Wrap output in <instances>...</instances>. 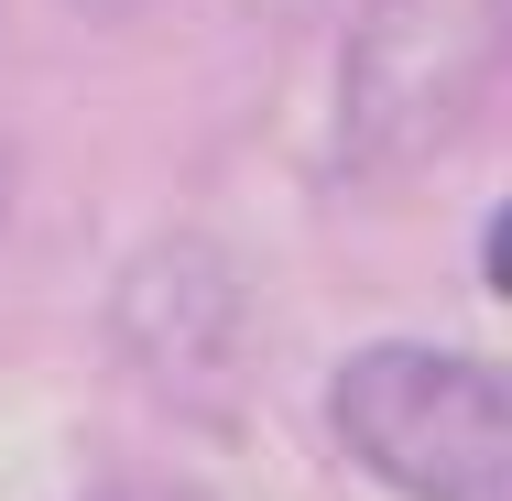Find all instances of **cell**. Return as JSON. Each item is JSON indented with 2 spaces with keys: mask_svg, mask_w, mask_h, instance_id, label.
Masks as SVG:
<instances>
[{
  "mask_svg": "<svg viewBox=\"0 0 512 501\" xmlns=\"http://www.w3.org/2000/svg\"><path fill=\"white\" fill-rule=\"evenodd\" d=\"M338 447L393 501H512V371L436 349V338H371L327 371Z\"/></svg>",
  "mask_w": 512,
  "mask_h": 501,
  "instance_id": "obj_1",
  "label": "cell"
},
{
  "mask_svg": "<svg viewBox=\"0 0 512 501\" xmlns=\"http://www.w3.org/2000/svg\"><path fill=\"white\" fill-rule=\"evenodd\" d=\"M512 66V0H360L338 44V164L425 175Z\"/></svg>",
  "mask_w": 512,
  "mask_h": 501,
  "instance_id": "obj_2",
  "label": "cell"
},
{
  "mask_svg": "<svg viewBox=\"0 0 512 501\" xmlns=\"http://www.w3.org/2000/svg\"><path fill=\"white\" fill-rule=\"evenodd\" d=\"M109 349L164 403L229 414L262 360V305H251V273L229 262V240H153L109 284Z\"/></svg>",
  "mask_w": 512,
  "mask_h": 501,
  "instance_id": "obj_3",
  "label": "cell"
},
{
  "mask_svg": "<svg viewBox=\"0 0 512 501\" xmlns=\"http://www.w3.org/2000/svg\"><path fill=\"white\" fill-rule=\"evenodd\" d=\"M88 501H207L197 480H175V469H131V480H99Z\"/></svg>",
  "mask_w": 512,
  "mask_h": 501,
  "instance_id": "obj_4",
  "label": "cell"
},
{
  "mask_svg": "<svg viewBox=\"0 0 512 501\" xmlns=\"http://www.w3.org/2000/svg\"><path fill=\"white\" fill-rule=\"evenodd\" d=\"M480 284H491V295H512V197L491 207V229H480Z\"/></svg>",
  "mask_w": 512,
  "mask_h": 501,
  "instance_id": "obj_5",
  "label": "cell"
},
{
  "mask_svg": "<svg viewBox=\"0 0 512 501\" xmlns=\"http://www.w3.org/2000/svg\"><path fill=\"white\" fill-rule=\"evenodd\" d=\"M240 11H262V22H306L316 0H240Z\"/></svg>",
  "mask_w": 512,
  "mask_h": 501,
  "instance_id": "obj_6",
  "label": "cell"
},
{
  "mask_svg": "<svg viewBox=\"0 0 512 501\" xmlns=\"http://www.w3.org/2000/svg\"><path fill=\"white\" fill-rule=\"evenodd\" d=\"M0 229H11V142H0Z\"/></svg>",
  "mask_w": 512,
  "mask_h": 501,
  "instance_id": "obj_7",
  "label": "cell"
},
{
  "mask_svg": "<svg viewBox=\"0 0 512 501\" xmlns=\"http://www.w3.org/2000/svg\"><path fill=\"white\" fill-rule=\"evenodd\" d=\"M66 11H120V0H66Z\"/></svg>",
  "mask_w": 512,
  "mask_h": 501,
  "instance_id": "obj_8",
  "label": "cell"
}]
</instances>
